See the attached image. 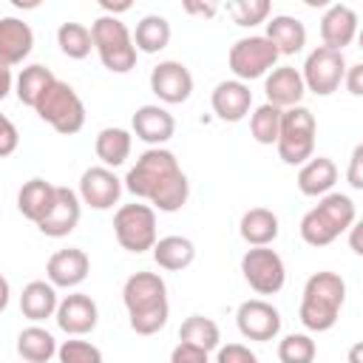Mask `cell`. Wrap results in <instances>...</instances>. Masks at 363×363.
Instances as JSON below:
<instances>
[{
  "label": "cell",
  "instance_id": "44dd1931",
  "mask_svg": "<svg viewBox=\"0 0 363 363\" xmlns=\"http://www.w3.org/2000/svg\"><path fill=\"white\" fill-rule=\"evenodd\" d=\"M320 37L326 48L343 51L346 45H352V40L357 37V14L352 6L346 3H335L323 11L320 17Z\"/></svg>",
  "mask_w": 363,
  "mask_h": 363
},
{
  "label": "cell",
  "instance_id": "5b68a950",
  "mask_svg": "<svg viewBox=\"0 0 363 363\" xmlns=\"http://www.w3.org/2000/svg\"><path fill=\"white\" fill-rule=\"evenodd\" d=\"M91 40L99 54V62L111 74H128L136 65V45L128 26L119 17L99 14L91 26Z\"/></svg>",
  "mask_w": 363,
  "mask_h": 363
},
{
  "label": "cell",
  "instance_id": "603a6c76",
  "mask_svg": "<svg viewBox=\"0 0 363 363\" xmlns=\"http://www.w3.org/2000/svg\"><path fill=\"white\" fill-rule=\"evenodd\" d=\"M264 37L272 43L278 57H292V54L303 51V45H306V26L298 17L272 14V20H267V34Z\"/></svg>",
  "mask_w": 363,
  "mask_h": 363
},
{
  "label": "cell",
  "instance_id": "cb8c5ba5",
  "mask_svg": "<svg viewBox=\"0 0 363 363\" xmlns=\"http://www.w3.org/2000/svg\"><path fill=\"white\" fill-rule=\"evenodd\" d=\"M335 182H337V164L329 156H312L298 170V190L303 196H312V199L332 193Z\"/></svg>",
  "mask_w": 363,
  "mask_h": 363
},
{
  "label": "cell",
  "instance_id": "d4e9b609",
  "mask_svg": "<svg viewBox=\"0 0 363 363\" xmlns=\"http://www.w3.org/2000/svg\"><path fill=\"white\" fill-rule=\"evenodd\" d=\"M54 199H57V184H51V182H45V179H28V182L20 187V193H17V210H20L28 221L40 224V221L51 213Z\"/></svg>",
  "mask_w": 363,
  "mask_h": 363
},
{
  "label": "cell",
  "instance_id": "836d02e7",
  "mask_svg": "<svg viewBox=\"0 0 363 363\" xmlns=\"http://www.w3.org/2000/svg\"><path fill=\"white\" fill-rule=\"evenodd\" d=\"M57 45L68 60H85L94 48L91 28L82 23H62L57 28Z\"/></svg>",
  "mask_w": 363,
  "mask_h": 363
},
{
  "label": "cell",
  "instance_id": "60d3db41",
  "mask_svg": "<svg viewBox=\"0 0 363 363\" xmlns=\"http://www.w3.org/2000/svg\"><path fill=\"white\" fill-rule=\"evenodd\" d=\"M170 363H210L207 352L187 346V343H176V349L170 352Z\"/></svg>",
  "mask_w": 363,
  "mask_h": 363
},
{
  "label": "cell",
  "instance_id": "f907efd6",
  "mask_svg": "<svg viewBox=\"0 0 363 363\" xmlns=\"http://www.w3.org/2000/svg\"><path fill=\"white\" fill-rule=\"evenodd\" d=\"M23 363H26V360H23Z\"/></svg>",
  "mask_w": 363,
  "mask_h": 363
},
{
  "label": "cell",
  "instance_id": "d6986e66",
  "mask_svg": "<svg viewBox=\"0 0 363 363\" xmlns=\"http://www.w3.org/2000/svg\"><path fill=\"white\" fill-rule=\"evenodd\" d=\"M210 105L221 122H241L252 108V91L241 79H224L213 88Z\"/></svg>",
  "mask_w": 363,
  "mask_h": 363
},
{
  "label": "cell",
  "instance_id": "8fae6325",
  "mask_svg": "<svg viewBox=\"0 0 363 363\" xmlns=\"http://www.w3.org/2000/svg\"><path fill=\"white\" fill-rule=\"evenodd\" d=\"M343 74H346L343 51L318 45L315 51H309V57L303 62V71H301V79H303L306 91H312L318 96H329V94H335L340 88Z\"/></svg>",
  "mask_w": 363,
  "mask_h": 363
},
{
  "label": "cell",
  "instance_id": "8d00e7d4",
  "mask_svg": "<svg viewBox=\"0 0 363 363\" xmlns=\"http://www.w3.org/2000/svg\"><path fill=\"white\" fill-rule=\"evenodd\" d=\"M227 11H230V17H233L235 26L252 28L258 23H267L272 6L267 0H235V3H227Z\"/></svg>",
  "mask_w": 363,
  "mask_h": 363
},
{
  "label": "cell",
  "instance_id": "ac0fdd59",
  "mask_svg": "<svg viewBox=\"0 0 363 363\" xmlns=\"http://www.w3.org/2000/svg\"><path fill=\"white\" fill-rule=\"evenodd\" d=\"M79 216H82V201H79V196H77L71 187H57L54 207H51V213H48L37 227H40V233L48 235V238H65L68 233L77 230Z\"/></svg>",
  "mask_w": 363,
  "mask_h": 363
},
{
  "label": "cell",
  "instance_id": "f1b7e54d",
  "mask_svg": "<svg viewBox=\"0 0 363 363\" xmlns=\"http://www.w3.org/2000/svg\"><path fill=\"white\" fill-rule=\"evenodd\" d=\"M130 147H133V136L125 128H102L96 133V142H94V150H96L102 167L125 164L130 156Z\"/></svg>",
  "mask_w": 363,
  "mask_h": 363
},
{
  "label": "cell",
  "instance_id": "ffe728a7",
  "mask_svg": "<svg viewBox=\"0 0 363 363\" xmlns=\"http://www.w3.org/2000/svg\"><path fill=\"white\" fill-rule=\"evenodd\" d=\"M264 94H267V102L286 111V108H295L301 105L306 88H303V79H301V71L292 68V65H281V68H272L264 79Z\"/></svg>",
  "mask_w": 363,
  "mask_h": 363
},
{
  "label": "cell",
  "instance_id": "f35d334b",
  "mask_svg": "<svg viewBox=\"0 0 363 363\" xmlns=\"http://www.w3.org/2000/svg\"><path fill=\"white\" fill-rule=\"evenodd\" d=\"M216 363H258V357L244 343H227L216 349Z\"/></svg>",
  "mask_w": 363,
  "mask_h": 363
},
{
  "label": "cell",
  "instance_id": "f546056e",
  "mask_svg": "<svg viewBox=\"0 0 363 363\" xmlns=\"http://www.w3.org/2000/svg\"><path fill=\"white\" fill-rule=\"evenodd\" d=\"M17 354L26 360V363H48L54 354H57V340L48 329L43 326H26L20 335H17Z\"/></svg>",
  "mask_w": 363,
  "mask_h": 363
},
{
  "label": "cell",
  "instance_id": "2e32d148",
  "mask_svg": "<svg viewBox=\"0 0 363 363\" xmlns=\"http://www.w3.org/2000/svg\"><path fill=\"white\" fill-rule=\"evenodd\" d=\"M91 272V258L85 250L79 247H68V250H57L48 264H45V275H48V284L57 289H74L79 286Z\"/></svg>",
  "mask_w": 363,
  "mask_h": 363
},
{
  "label": "cell",
  "instance_id": "bcb514c9",
  "mask_svg": "<svg viewBox=\"0 0 363 363\" xmlns=\"http://www.w3.org/2000/svg\"><path fill=\"white\" fill-rule=\"evenodd\" d=\"M99 9H102L108 17H116L119 11H128V9H130V3H128V0H125V3H111V0H102V3H99Z\"/></svg>",
  "mask_w": 363,
  "mask_h": 363
},
{
  "label": "cell",
  "instance_id": "d6a6232c",
  "mask_svg": "<svg viewBox=\"0 0 363 363\" xmlns=\"http://www.w3.org/2000/svg\"><path fill=\"white\" fill-rule=\"evenodd\" d=\"M54 79H57V77H54L51 68H45V65H40V62L26 65V68L20 71V77L14 79V94H17V99H20L23 105L34 108L37 99L45 94V88H48Z\"/></svg>",
  "mask_w": 363,
  "mask_h": 363
},
{
  "label": "cell",
  "instance_id": "8992f818",
  "mask_svg": "<svg viewBox=\"0 0 363 363\" xmlns=\"http://www.w3.org/2000/svg\"><path fill=\"white\" fill-rule=\"evenodd\" d=\"M34 111H37V116H40L43 122H48V125H51L57 133H62V136L79 133L82 125H85V102H82L79 94H77L68 82H62V79H54V82L45 88V94L37 99Z\"/></svg>",
  "mask_w": 363,
  "mask_h": 363
},
{
  "label": "cell",
  "instance_id": "ba28073f",
  "mask_svg": "<svg viewBox=\"0 0 363 363\" xmlns=\"http://www.w3.org/2000/svg\"><path fill=\"white\" fill-rule=\"evenodd\" d=\"M113 235L122 250L128 252H145L156 244V210L150 204H122L113 213Z\"/></svg>",
  "mask_w": 363,
  "mask_h": 363
},
{
  "label": "cell",
  "instance_id": "b9f144b4",
  "mask_svg": "<svg viewBox=\"0 0 363 363\" xmlns=\"http://www.w3.org/2000/svg\"><path fill=\"white\" fill-rule=\"evenodd\" d=\"M363 145H357L354 150H352V159H349V170H346V179H349V184L354 187V190H363Z\"/></svg>",
  "mask_w": 363,
  "mask_h": 363
},
{
  "label": "cell",
  "instance_id": "7a4b0ae2",
  "mask_svg": "<svg viewBox=\"0 0 363 363\" xmlns=\"http://www.w3.org/2000/svg\"><path fill=\"white\" fill-rule=\"evenodd\" d=\"M122 301L136 335H156L159 329H164L170 306L167 284L159 272H133L122 286Z\"/></svg>",
  "mask_w": 363,
  "mask_h": 363
},
{
  "label": "cell",
  "instance_id": "ee69618b",
  "mask_svg": "<svg viewBox=\"0 0 363 363\" xmlns=\"http://www.w3.org/2000/svg\"><path fill=\"white\" fill-rule=\"evenodd\" d=\"M184 11L187 14H199V17H213L216 11H218V6L216 3H184Z\"/></svg>",
  "mask_w": 363,
  "mask_h": 363
},
{
  "label": "cell",
  "instance_id": "4dcf8cb0",
  "mask_svg": "<svg viewBox=\"0 0 363 363\" xmlns=\"http://www.w3.org/2000/svg\"><path fill=\"white\" fill-rule=\"evenodd\" d=\"M179 343H187V346H196L201 352H216L221 346V332H218V323L213 318H204V315H190L182 326H179Z\"/></svg>",
  "mask_w": 363,
  "mask_h": 363
},
{
  "label": "cell",
  "instance_id": "681fc988",
  "mask_svg": "<svg viewBox=\"0 0 363 363\" xmlns=\"http://www.w3.org/2000/svg\"><path fill=\"white\" fill-rule=\"evenodd\" d=\"M360 349H363L360 343H354V346H352V352H349V360H352V363H360Z\"/></svg>",
  "mask_w": 363,
  "mask_h": 363
},
{
  "label": "cell",
  "instance_id": "d590c367",
  "mask_svg": "<svg viewBox=\"0 0 363 363\" xmlns=\"http://www.w3.org/2000/svg\"><path fill=\"white\" fill-rule=\"evenodd\" d=\"M315 354H318V346L303 332H292L278 343V360L281 363H312Z\"/></svg>",
  "mask_w": 363,
  "mask_h": 363
},
{
  "label": "cell",
  "instance_id": "30bf717a",
  "mask_svg": "<svg viewBox=\"0 0 363 363\" xmlns=\"http://www.w3.org/2000/svg\"><path fill=\"white\" fill-rule=\"evenodd\" d=\"M241 275L258 295H275L284 289L286 267L272 247H250L241 255Z\"/></svg>",
  "mask_w": 363,
  "mask_h": 363
},
{
  "label": "cell",
  "instance_id": "7402d4cb",
  "mask_svg": "<svg viewBox=\"0 0 363 363\" xmlns=\"http://www.w3.org/2000/svg\"><path fill=\"white\" fill-rule=\"evenodd\" d=\"M34 48V31L20 17H0V62L20 65Z\"/></svg>",
  "mask_w": 363,
  "mask_h": 363
},
{
  "label": "cell",
  "instance_id": "e575fe53",
  "mask_svg": "<svg viewBox=\"0 0 363 363\" xmlns=\"http://www.w3.org/2000/svg\"><path fill=\"white\" fill-rule=\"evenodd\" d=\"M281 113L284 111L275 108V105H269V102H264V105H258L252 111V116H250V133H252V139L258 145H275L278 130H281Z\"/></svg>",
  "mask_w": 363,
  "mask_h": 363
},
{
  "label": "cell",
  "instance_id": "c3c4849f",
  "mask_svg": "<svg viewBox=\"0 0 363 363\" xmlns=\"http://www.w3.org/2000/svg\"><path fill=\"white\" fill-rule=\"evenodd\" d=\"M349 230H352V250H354V252L360 255V252H363V247H360V224L354 221V224H352Z\"/></svg>",
  "mask_w": 363,
  "mask_h": 363
},
{
  "label": "cell",
  "instance_id": "7bdbcfd3",
  "mask_svg": "<svg viewBox=\"0 0 363 363\" xmlns=\"http://www.w3.org/2000/svg\"><path fill=\"white\" fill-rule=\"evenodd\" d=\"M343 82H346V88H349V94H352V96H360V94H363V65H360V62L346 65Z\"/></svg>",
  "mask_w": 363,
  "mask_h": 363
},
{
  "label": "cell",
  "instance_id": "9c48e42d",
  "mask_svg": "<svg viewBox=\"0 0 363 363\" xmlns=\"http://www.w3.org/2000/svg\"><path fill=\"white\" fill-rule=\"evenodd\" d=\"M227 62H230V71L235 74V79L250 82V79L267 77L275 68L278 51L272 48V43L264 34H250V37L235 40V45L227 54Z\"/></svg>",
  "mask_w": 363,
  "mask_h": 363
},
{
  "label": "cell",
  "instance_id": "7dc6e473",
  "mask_svg": "<svg viewBox=\"0 0 363 363\" xmlns=\"http://www.w3.org/2000/svg\"><path fill=\"white\" fill-rule=\"evenodd\" d=\"M9 298H11V286H9V281L0 275V312H6V306H9Z\"/></svg>",
  "mask_w": 363,
  "mask_h": 363
},
{
  "label": "cell",
  "instance_id": "f6af8a7d",
  "mask_svg": "<svg viewBox=\"0 0 363 363\" xmlns=\"http://www.w3.org/2000/svg\"><path fill=\"white\" fill-rule=\"evenodd\" d=\"M11 85H14V77H11V68L0 62V102L11 94Z\"/></svg>",
  "mask_w": 363,
  "mask_h": 363
},
{
  "label": "cell",
  "instance_id": "7c38bea8",
  "mask_svg": "<svg viewBox=\"0 0 363 363\" xmlns=\"http://www.w3.org/2000/svg\"><path fill=\"white\" fill-rule=\"evenodd\" d=\"M235 323H238V332H241L247 340L267 343V340L278 337V332H281V312H278L269 301L250 298V301H244V303L238 306Z\"/></svg>",
  "mask_w": 363,
  "mask_h": 363
},
{
  "label": "cell",
  "instance_id": "74e56055",
  "mask_svg": "<svg viewBox=\"0 0 363 363\" xmlns=\"http://www.w3.org/2000/svg\"><path fill=\"white\" fill-rule=\"evenodd\" d=\"M57 357L60 363H102L99 346H94L91 340H79V337L62 340L57 346Z\"/></svg>",
  "mask_w": 363,
  "mask_h": 363
},
{
  "label": "cell",
  "instance_id": "277c9868",
  "mask_svg": "<svg viewBox=\"0 0 363 363\" xmlns=\"http://www.w3.org/2000/svg\"><path fill=\"white\" fill-rule=\"evenodd\" d=\"M357 221L354 201L346 193H326L320 201L301 218V238L309 247H326L335 238H340L352 224Z\"/></svg>",
  "mask_w": 363,
  "mask_h": 363
},
{
  "label": "cell",
  "instance_id": "9a60e30c",
  "mask_svg": "<svg viewBox=\"0 0 363 363\" xmlns=\"http://www.w3.org/2000/svg\"><path fill=\"white\" fill-rule=\"evenodd\" d=\"M54 318H57V326H60L65 335L82 337V335H88V332L96 329L99 309H96V303H94L91 295H85V292H71V295H65V298L57 303Z\"/></svg>",
  "mask_w": 363,
  "mask_h": 363
},
{
  "label": "cell",
  "instance_id": "4316f807",
  "mask_svg": "<svg viewBox=\"0 0 363 363\" xmlns=\"http://www.w3.org/2000/svg\"><path fill=\"white\" fill-rule=\"evenodd\" d=\"M193 258H196V244L184 235H164V238H156L153 244V261L167 272L187 269Z\"/></svg>",
  "mask_w": 363,
  "mask_h": 363
},
{
  "label": "cell",
  "instance_id": "e0dca14e",
  "mask_svg": "<svg viewBox=\"0 0 363 363\" xmlns=\"http://www.w3.org/2000/svg\"><path fill=\"white\" fill-rule=\"evenodd\" d=\"M130 128L136 139L147 142L150 147H162L176 133V119L162 105H139L130 116Z\"/></svg>",
  "mask_w": 363,
  "mask_h": 363
},
{
  "label": "cell",
  "instance_id": "83f0119b",
  "mask_svg": "<svg viewBox=\"0 0 363 363\" xmlns=\"http://www.w3.org/2000/svg\"><path fill=\"white\" fill-rule=\"evenodd\" d=\"M57 303H60L57 289H54L48 281H31V284L23 286V295H20V312H23L28 320L40 323V320H45V318H54Z\"/></svg>",
  "mask_w": 363,
  "mask_h": 363
},
{
  "label": "cell",
  "instance_id": "1f68e13d",
  "mask_svg": "<svg viewBox=\"0 0 363 363\" xmlns=\"http://www.w3.org/2000/svg\"><path fill=\"white\" fill-rule=\"evenodd\" d=\"M170 23L162 17V14H145L139 23H136V31H133V45L136 51L142 54H159L162 48H167L170 43Z\"/></svg>",
  "mask_w": 363,
  "mask_h": 363
},
{
  "label": "cell",
  "instance_id": "4fadbf2b",
  "mask_svg": "<svg viewBox=\"0 0 363 363\" xmlns=\"http://www.w3.org/2000/svg\"><path fill=\"white\" fill-rule=\"evenodd\" d=\"M150 91L164 102V105H182L193 94V74L184 62L179 60H162L150 71Z\"/></svg>",
  "mask_w": 363,
  "mask_h": 363
},
{
  "label": "cell",
  "instance_id": "484cf974",
  "mask_svg": "<svg viewBox=\"0 0 363 363\" xmlns=\"http://www.w3.org/2000/svg\"><path fill=\"white\" fill-rule=\"evenodd\" d=\"M238 233L250 247H269L281 233V221L269 207H250L241 216Z\"/></svg>",
  "mask_w": 363,
  "mask_h": 363
},
{
  "label": "cell",
  "instance_id": "ab89813d",
  "mask_svg": "<svg viewBox=\"0 0 363 363\" xmlns=\"http://www.w3.org/2000/svg\"><path fill=\"white\" fill-rule=\"evenodd\" d=\"M17 145H20V130H17V125H14L6 113H0V159L11 156V153L17 150Z\"/></svg>",
  "mask_w": 363,
  "mask_h": 363
},
{
  "label": "cell",
  "instance_id": "5bb4252c",
  "mask_svg": "<svg viewBox=\"0 0 363 363\" xmlns=\"http://www.w3.org/2000/svg\"><path fill=\"white\" fill-rule=\"evenodd\" d=\"M79 201L94 207V210H111L113 204H119L122 196V179H116V173L111 167H88L79 176Z\"/></svg>",
  "mask_w": 363,
  "mask_h": 363
},
{
  "label": "cell",
  "instance_id": "6da1fadb",
  "mask_svg": "<svg viewBox=\"0 0 363 363\" xmlns=\"http://www.w3.org/2000/svg\"><path fill=\"white\" fill-rule=\"evenodd\" d=\"M122 187L136 199H145L159 213H176L190 199V182L167 147H147L122 179Z\"/></svg>",
  "mask_w": 363,
  "mask_h": 363
},
{
  "label": "cell",
  "instance_id": "3957f363",
  "mask_svg": "<svg viewBox=\"0 0 363 363\" xmlns=\"http://www.w3.org/2000/svg\"><path fill=\"white\" fill-rule=\"evenodd\" d=\"M346 303V281L337 272L320 269L306 278L298 318L309 332H329Z\"/></svg>",
  "mask_w": 363,
  "mask_h": 363
},
{
  "label": "cell",
  "instance_id": "52a82bcc",
  "mask_svg": "<svg viewBox=\"0 0 363 363\" xmlns=\"http://www.w3.org/2000/svg\"><path fill=\"white\" fill-rule=\"evenodd\" d=\"M315 133H318V125H315V116L309 108H303V105L286 108L281 113V130L275 139L281 162L292 164V167L309 162L315 153Z\"/></svg>",
  "mask_w": 363,
  "mask_h": 363
}]
</instances>
